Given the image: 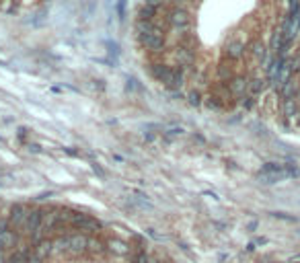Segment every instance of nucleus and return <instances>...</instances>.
<instances>
[{"label":"nucleus","mask_w":300,"mask_h":263,"mask_svg":"<svg viewBox=\"0 0 300 263\" xmlns=\"http://www.w3.org/2000/svg\"><path fill=\"white\" fill-rule=\"evenodd\" d=\"M87 247H89V236L84 232H70V251H68V255L70 257H80L87 253Z\"/></svg>","instance_id":"1"},{"label":"nucleus","mask_w":300,"mask_h":263,"mask_svg":"<svg viewBox=\"0 0 300 263\" xmlns=\"http://www.w3.org/2000/svg\"><path fill=\"white\" fill-rule=\"evenodd\" d=\"M273 218H280V220H288V222H296L294 216H288V214H282V212H271Z\"/></svg>","instance_id":"8"},{"label":"nucleus","mask_w":300,"mask_h":263,"mask_svg":"<svg viewBox=\"0 0 300 263\" xmlns=\"http://www.w3.org/2000/svg\"><path fill=\"white\" fill-rule=\"evenodd\" d=\"M107 253L109 255H113V257H130L132 255V245L130 243H126L122 239H111L107 243Z\"/></svg>","instance_id":"3"},{"label":"nucleus","mask_w":300,"mask_h":263,"mask_svg":"<svg viewBox=\"0 0 300 263\" xmlns=\"http://www.w3.org/2000/svg\"><path fill=\"white\" fill-rule=\"evenodd\" d=\"M87 253H89V255H93V257H105V255H109V253H107V243L93 234V236H89Z\"/></svg>","instance_id":"5"},{"label":"nucleus","mask_w":300,"mask_h":263,"mask_svg":"<svg viewBox=\"0 0 300 263\" xmlns=\"http://www.w3.org/2000/svg\"><path fill=\"white\" fill-rule=\"evenodd\" d=\"M21 234L16 232V230H6L0 234V253H11L15 249H19V245H21Z\"/></svg>","instance_id":"2"},{"label":"nucleus","mask_w":300,"mask_h":263,"mask_svg":"<svg viewBox=\"0 0 300 263\" xmlns=\"http://www.w3.org/2000/svg\"><path fill=\"white\" fill-rule=\"evenodd\" d=\"M33 255L39 257L41 261L51 257L54 255V239H51V236H44L41 241H37L33 245Z\"/></svg>","instance_id":"4"},{"label":"nucleus","mask_w":300,"mask_h":263,"mask_svg":"<svg viewBox=\"0 0 300 263\" xmlns=\"http://www.w3.org/2000/svg\"><path fill=\"white\" fill-rule=\"evenodd\" d=\"M146 232H148V234L152 236V239H157V241H165V236H160L158 232H154V229H148Z\"/></svg>","instance_id":"9"},{"label":"nucleus","mask_w":300,"mask_h":263,"mask_svg":"<svg viewBox=\"0 0 300 263\" xmlns=\"http://www.w3.org/2000/svg\"><path fill=\"white\" fill-rule=\"evenodd\" d=\"M0 2H11V4H15V2H29V0H0Z\"/></svg>","instance_id":"11"},{"label":"nucleus","mask_w":300,"mask_h":263,"mask_svg":"<svg viewBox=\"0 0 300 263\" xmlns=\"http://www.w3.org/2000/svg\"><path fill=\"white\" fill-rule=\"evenodd\" d=\"M282 111H284V115L286 117H294L298 115V101L296 99H288L282 103Z\"/></svg>","instance_id":"7"},{"label":"nucleus","mask_w":300,"mask_h":263,"mask_svg":"<svg viewBox=\"0 0 300 263\" xmlns=\"http://www.w3.org/2000/svg\"><path fill=\"white\" fill-rule=\"evenodd\" d=\"M25 263H44V261H41L39 257H35V255H31L27 261H25Z\"/></svg>","instance_id":"10"},{"label":"nucleus","mask_w":300,"mask_h":263,"mask_svg":"<svg viewBox=\"0 0 300 263\" xmlns=\"http://www.w3.org/2000/svg\"><path fill=\"white\" fill-rule=\"evenodd\" d=\"M68 251H70V232L58 234L54 239V255L62 257V255H68Z\"/></svg>","instance_id":"6"},{"label":"nucleus","mask_w":300,"mask_h":263,"mask_svg":"<svg viewBox=\"0 0 300 263\" xmlns=\"http://www.w3.org/2000/svg\"><path fill=\"white\" fill-rule=\"evenodd\" d=\"M152 263H165V261H162V259H152Z\"/></svg>","instance_id":"12"}]
</instances>
